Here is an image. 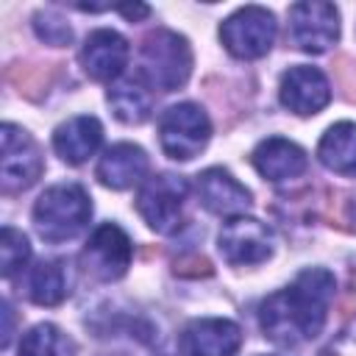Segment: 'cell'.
I'll list each match as a JSON object with an SVG mask.
<instances>
[{"label":"cell","mask_w":356,"mask_h":356,"mask_svg":"<svg viewBox=\"0 0 356 356\" xmlns=\"http://www.w3.org/2000/svg\"><path fill=\"white\" fill-rule=\"evenodd\" d=\"M337 292V281L323 267L303 270L289 286L273 292L259 309V325L275 345H300L314 339L325 320Z\"/></svg>","instance_id":"1"},{"label":"cell","mask_w":356,"mask_h":356,"mask_svg":"<svg viewBox=\"0 0 356 356\" xmlns=\"http://www.w3.org/2000/svg\"><path fill=\"white\" fill-rule=\"evenodd\" d=\"M92 217V200L78 184H56L33 203V225L44 242H67L78 236Z\"/></svg>","instance_id":"2"},{"label":"cell","mask_w":356,"mask_h":356,"mask_svg":"<svg viewBox=\"0 0 356 356\" xmlns=\"http://www.w3.org/2000/svg\"><path fill=\"white\" fill-rule=\"evenodd\" d=\"M192 72V50L184 36L175 31L159 28L142 44L139 81L159 92H175L189 81Z\"/></svg>","instance_id":"3"},{"label":"cell","mask_w":356,"mask_h":356,"mask_svg":"<svg viewBox=\"0 0 356 356\" xmlns=\"http://www.w3.org/2000/svg\"><path fill=\"white\" fill-rule=\"evenodd\" d=\"M186 195H189V184L181 175L159 172L142 181L136 195V209L156 234H172L181 228Z\"/></svg>","instance_id":"4"},{"label":"cell","mask_w":356,"mask_h":356,"mask_svg":"<svg viewBox=\"0 0 356 356\" xmlns=\"http://www.w3.org/2000/svg\"><path fill=\"white\" fill-rule=\"evenodd\" d=\"M211 139V122L206 111L195 103L170 106L159 120V142L161 150L175 161L195 159Z\"/></svg>","instance_id":"5"},{"label":"cell","mask_w":356,"mask_h":356,"mask_svg":"<svg viewBox=\"0 0 356 356\" xmlns=\"http://www.w3.org/2000/svg\"><path fill=\"white\" fill-rule=\"evenodd\" d=\"M42 150L28 131L14 122L0 128V186L6 195L22 192L42 175Z\"/></svg>","instance_id":"6"},{"label":"cell","mask_w":356,"mask_h":356,"mask_svg":"<svg viewBox=\"0 0 356 356\" xmlns=\"http://www.w3.org/2000/svg\"><path fill=\"white\" fill-rule=\"evenodd\" d=\"M275 17L261 8V6H245L234 11L222 25H220V39L225 50L236 58L253 61L270 53L275 42Z\"/></svg>","instance_id":"7"},{"label":"cell","mask_w":356,"mask_h":356,"mask_svg":"<svg viewBox=\"0 0 356 356\" xmlns=\"http://www.w3.org/2000/svg\"><path fill=\"white\" fill-rule=\"evenodd\" d=\"M131 256H134V245L128 234L114 222H103L92 231L89 242L83 245L81 267L95 281H117L128 273Z\"/></svg>","instance_id":"8"},{"label":"cell","mask_w":356,"mask_h":356,"mask_svg":"<svg viewBox=\"0 0 356 356\" xmlns=\"http://www.w3.org/2000/svg\"><path fill=\"white\" fill-rule=\"evenodd\" d=\"M289 39L303 53H325L339 39V11L320 0L295 3L289 8Z\"/></svg>","instance_id":"9"},{"label":"cell","mask_w":356,"mask_h":356,"mask_svg":"<svg viewBox=\"0 0 356 356\" xmlns=\"http://www.w3.org/2000/svg\"><path fill=\"white\" fill-rule=\"evenodd\" d=\"M222 259L234 267L261 264L273 256V231L256 217H234L222 225L217 236Z\"/></svg>","instance_id":"10"},{"label":"cell","mask_w":356,"mask_h":356,"mask_svg":"<svg viewBox=\"0 0 356 356\" xmlns=\"http://www.w3.org/2000/svg\"><path fill=\"white\" fill-rule=\"evenodd\" d=\"M278 97H281L284 108H289L292 114L309 117V114H317L328 106L331 86H328V78L317 67L298 64V67L284 72L281 86H278Z\"/></svg>","instance_id":"11"},{"label":"cell","mask_w":356,"mask_h":356,"mask_svg":"<svg viewBox=\"0 0 356 356\" xmlns=\"http://www.w3.org/2000/svg\"><path fill=\"white\" fill-rule=\"evenodd\" d=\"M197 197L206 211L228 220L242 217L253 203L250 189L222 167H209L206 172L197 175Z\"/></svg>","instance_id":"12"},{"label":"cell","mask_w":356,"mask_h":356,"mask_svg":"<svg viewBox=\"0 0 356 356\" xmlns=\"http://www.w3.org/2000/svg\"><path fill=\"white\" fill-rule=\"evenodd\" d=\"M128 64V42L111 28H97L81 47V67L92 81H114Z\"/></svg>","instance_id":"13"},{"label":"cell","mask_w":356,"mask_h":356,"mask_svg":"<svg viewBox=\"0 0 356 356\" xmlns=\"http://www.w3.org/2000/svg\"><path fill=\"white\" fill-rule=\"evenodd\" d=\"M181 345L186 356H234L242 345V331L234 320L200 317L186 325Z\"/></svg>","instance_id":"14"},{"label":"cell","mask_w":356,"mask_h":356,"mask_svg":"<svg viewBox=\"0 0 356 356\" xmlns=\"http://www.w3.org/2000/svg\"><path fill=\"white\" fill-rule=\"evenodd\" d=\"M253 167L261 178L273 181V184H281V181H292L298 175L306 172V153L300 145L289 142V139H281V136H270L264 142L256 145L253 150Z\"/></svg>","instance_id":"15"},{"label":"cell","mask_w":356,"mask_h":356,"mask_svg":"<svg viewBox=\"0 0 356 356\" xmlns=\"http://www.w3.org/2000/svg\"><path fill=\"white\" fill-rule=\"evenodd\" d=\"M147 175V156L139 145L117 142L97 161V178L108 189H128Z\"/></svg>","instance_id":"16"},{"label":"cell","mask_w":356,"mask_h":356,"mask_svg":"<svg viewBox=\"0 0 356 356\" xmlns=\"http://www.w3.org/2000/svg\"><path fill=\"white\" fill-rule=\"evenodd\" d=\"M100 142H103V125L86 114L61 122L53 134V147L67 164H83L89 156L97 153Z\"/></svg>","instance_id":"17"},{"label":"cell","mask_w":356,"mask_h":356,"mask_svg":"<svg viewBox=\"0 0 356 356\" xmlns=\"http://www.w3.org/2000/svg\"><path fill=\"white\" fill-rule=\"evenodd\" d=\"M317 159L331 172L356 175V122L331 125L317 145Z\"/></svg>","instance_id":"18"},{"label":"cell","mask_w":356,"mask_h":356,"mask_svg":"<svg viewBox=\"0 0 356 356\" xmlns=\"http://www.w3.org/2000/svg\"><path fill=\"white\" fill-rule=\"evenodd\" d=\"M145 81H120L108 89V106L114 117L125 125H139L153 111V95Z\"/></svg>","instance_id":"19"},{"label":"cell","mask_w":356,"mask_h":356,"mask_svg":"<svg viewBox=\"0 0 356 356\" xmlns=\"http://www.w3.org/2000/svg\"><path fill=\"white\" fill-rule=\"evenodd\" d=\"M67 295H70V281L58 261L44 259L28 273V298L36 306H58Z\"/></svg>","instance_id":"20"},{"label":"cell","mask_w":356,"mask_h":356,"mask_svg":"<svg viewBox=\"0 0 356 356\" xmlns=\"http://www.w3.org/2000/svg\"><path fill=\"white\" fill-rule=\"evenodd\" d=\"M17 356H75V342L58 325L39 323L22 334Z\"/></svg>","instance_id":"21"},{"label":"cell","mask_w":356,"mask_h":356,"mask_svg":"<svg viewBox=\"0 0 356 356\" xmlns=\"http://www.w3.org/2000/svg\"><path fill=\"white\" fill-rule=\"evenodd\" d=\"M31 259V245L22 231L6 225L0 234V273L3 278H14Z\"/></svg>","instance_id":"22"},{"label":"cell","mask_w":356,"mask_h":356,"mask_svg":"<svg viewBox=\"0 0 356 356\" xmlns=\"http://www.w3.org/2000/svg\"><path fill=\"white\" fill-rule=\"evenodd\" d=\"M33 28H36L39 39H44L47 44H56V47H61V44H67V42L72 39V28L67 25V19H61V17L53 14V11L36 14Z\"/></svg>","instance_id":"23"},{"label":"cell","mask_w":356,"mask_h":356,"mask_svg":"<svg viewBox=\"0 0 356 356\" xmlns=\"http://www.w3.org/2000/svg\"><path fill=\"white\" fill-rule=\"evenodd\" d=\"M114 11L125 14L128 19H142V17H147V14H150V8H147V6H142V3H136V6H114Z\"/></svg>","instance_id":"24"},{"label":"cell","mask_w":356,"mask_h":356,"mask_svg":"<svg viewBox=\"0 0 356 356\" xmlns=\"http://www.w3.org/2000/svg\"><path fill=\"white\" fill-rule=\"evenodd\" d=\"M3 314H6V331H3V345H8V342H11V309H8V303H3Z\"/></svg>","instance_id":"25"},{"label":"cell","mask_w":356,"mask_h":356,"mask_svg":"<svg viewBox=\"0 0 356 356\" xmlns=\"http://www.w3.org/2000/svg\"><path fill=\"white\" fill-rule=\"evenodd\" d=\"M348 220L353 222V228H356V192L350 195V200H348Z\"/></svg>","instance_id":"26"}]
</instances>
